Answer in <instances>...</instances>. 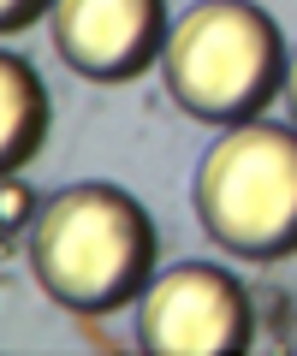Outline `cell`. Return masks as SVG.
<instances>
[{
    "mask_svg": "<svg viewBox=\"0 0 297 356\" xmlns=\"http://www.w3.org/2000/svg\"><path fill=\"white\" fill-rule=\"evenodd\" d=\"M167 42V0H54V48L95 83L143 77Z\"/></svg>",
    "mask_w": 297,
    "mask_h": 356,
    "instance_id": "5",
    "label": "cell"
},
{
    "mask_svg": "<svg viewBox=\"0 0 297 356\" xmlns=\"http://www.w3.org/2000/svg\"><path fill=\"white\" fill-rule=\"evenodd\" d=\"M0 161L6 172L30 161L42 149V131H48V89H42L36 65L18 60V54H0Z\"/></svg>",
    "mask_w": 297,
    "mask_h": 356,
    "instance_id": "6",
    "label": "cell"
},
{
    "mask_svg": "<svg viewBox=\"0 0 297 356\" xmlns=\"http://www.w3.org/2000/svg\"><path fill=\"white\" fill-rule=\"evenodd\" d=\"M48 6H54V0H0V30H6V36H18V30L36 24Z\"/></svg>",
    "mask_w": 297,
    "mask_h": 356,
    "instance_id": "7",
    "label": "cell"
},
{
    "mask_svg": "<svg viewBox=\"0 0 297 356\" xmlns=\"http://www.w3.org/2000/svg\"><path fill=\"white\" fill-rule=\"evenodd\" d=\"M285 83L280 24L256 0H202L172 24L167 89L191 119L250 125Z\"/></svg>",
    "mask_w": 297,
    "mask_h": 356,
    "instance_id": "2",
    "label": "cell"
},
{
    "mask_svg": "<svg viewBox=\"0 0 297 356\" xmlns=\"http://www.w3.org/2000/svg\"><path fill=\"white\" fill-rule=\"evenodd\" d=\"M250 332H256V315H250L244 285L208 261L167 267L149 285L137 321L149 356H238L250 350Z\"/></svg>",
    "mask_w": 297,
    "mask_h": 356,
    "instance_id": "4",
    "label": "cell"
},
{
    "mask_svg": "<svg viewBox=\"0 0 297 356\" xmlns=\"http://www.w3.org/2000/svg\"><path fill=\"white\" fill-rule=\"evenodd\" d=\"M285 102H291V113H297V60H291V72H285Z\"/></svg>",
    "mask_w": 297,
    "mask_h": 356,
    "instance_id": "8",
    "label": "cell"
},
{
    "mask_svg": "<svg viewBox=\"0 0 297 356\" xmlns=\"http://www.w3.org/2000/svg\"><path fill=\"white\" fill-rule=\"evenodd\" d=\"M196 220L244 261L297 255V131L238 125L196 166Z\"/></svg>",
    "mask_w": 297,
    "mask_h": 356,
    "instance_id": "3",
    "label": "cell"
},
{
    "mask_svg": "<svg viewBox=\"0 0 297 356\" xmlns=\"http://www.w3.org/2000/svg\"><path fill=\"white\" fill-rule=\"evenodd\" d=\"M36 285L72 315H113L155 285V226L113 184H72L30 232Z\"/></svg>",
    "mask_w": 297,
    "mask_h": 356,
    "instance_id": "1",
    "label": "cell"
}]
</instances>
